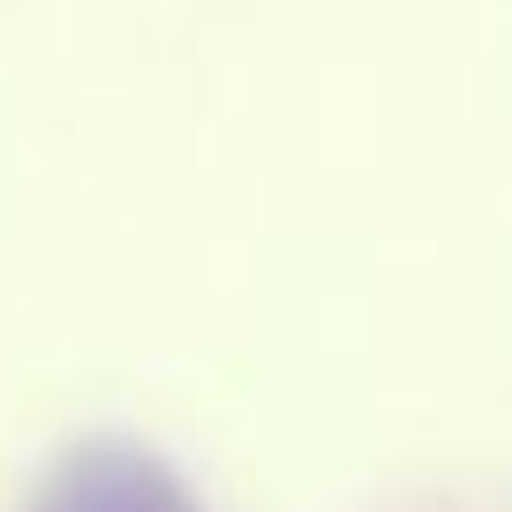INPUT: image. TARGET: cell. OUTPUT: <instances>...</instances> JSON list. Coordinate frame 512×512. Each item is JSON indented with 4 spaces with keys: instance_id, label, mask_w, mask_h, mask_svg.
I'll return each instance as SVG.
<instances>
[{
    "instance_id": "obj_1",
    "label": "cell",
    "mask_w": 512,
    "mask_h": 512,
    "mask_svg": "<svg viewBox=\"0 0 512 512\" xmlns=\"http://www.w3.org/2000/svg\"><path fill=\"white\" fill-rule=\"evenodd\" d=\"M31 512H196V497L159 452L98 437V445H76L38 482Z\"/></svg>"
}]
</instances>
